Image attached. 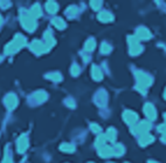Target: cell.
Wrapping results in <instances>:
<instances>
[{
	"label": "cell",
	"mask_w": 166,
	"mask_h": 163,
	"mask_svg": "<svg viewBox=\"0 0 166 163\" xmlns=\"http://www.w3.org/2000/svg\"><path fill=\"white\" fill-rule=\"evenodd\" d=\"M136 76H137V81H138V85H137V89L142 93L145 91V88L147 86L151 85L152 82V79L150 78L149 75H146L142 72H137L136 73Z\"/></svg>",
	"instance_id": "cell-1"
},
{
	"label": "cell",
	"mask_w": 166,
	"mask_h": 163,
	"mask_svg": "<svg viewBox=\"0 0 166 163\" xmlns=\"http://www.w3.org/2000/svg\"><path fill=\"white\" fill-rule=\"evenodd\" d=\"M24 45H25V38L21 37V35H17V37H15V40H14L13 42L7 46L6 51L7 53H13L15 52L17 49H19L21 46H24Z\"/></svg>",
	"instance_id": "cell-2"
},
{
	"label": "cell",
	"mask_w": 166,
	"mask_h": 163,
	"mask_svg": "<svg viewBox=\"0 0 166 163\" xmlns=\"http://www.w3.org/2000/svg\"><path fill=\"white\" fill-rule=\"evenodd\" d=\"M129 44H130V53L131 55H137L142 52V46L139 45L137 38L135 37H129Z\"/></svg>",
	"instance_id": "cell-3"
},
{
	"label": "cell",
	"mask_w": 166,
	"mask_h": 163,
	"mask_svg": "<svg viewBox=\"0 0 166 163\" xmlns=\"http://www.w3.org/2000/svg\"><path fill=\"white\" fill-rule=\"evenodd\" d=\"M150 128H151V124L150 122H147V121H143V122H140L135 129H133V133H137V134H142V135H144L146 131L150 130Z\"/></svg>",
	"instance_id": "cell-4"
},
{
	"label": "cell",
	"mask_w": 166,
	"mask_h": 163,
	"mask_svg": "<svg viewBox=\"0 0 166 163\" xmlns=\"http://www.w3.org/2000/svg\"><path fill=\"white\" fill-rule=\"evenodd\" d=\"M22 25H24V27H25L26 29H28V31L34 29L35 22H34V20H33V17H32V15H29V17H24V19H22Z\"/></svg>",
	"instance_id": "cell-5"
},
{
	"label": "cell",
	"mask_w": 166,
	"mask_h": 163,
	"mask_svg": "<svg viewBox=\"0 0 166 163\" xmlns=\"http://www.w3.org/2000/svg\"><path fill=\"white\" fill-rule=\"evenodd\" d=\"M144 113H145V115L150 118V120H154V118H156V111H154V107H153L151 103L145 104V107H144Z\"/></svg>",
	"instance_id": "cell-6"
},
{
	"label": "cell",
	"mask_w": 166,
	"mask_h": 163,
	"mask_svg": "<svg viewBox=\"0 0 166 163\" xmlns=\"http://www.w3.org/2000/svg\"><path fill=\"white\" fill-rule=\"evenodd\" d=\"M136 38H138V39H142V40L150 39V38H151V33L149 32L146 28L142 27V28H139V29L137 31V33H136Z\"/></svg>",
	"instance_id": "cell-7"
},
{
	"label": "cell",
	"mask_w": 166,
	"mask_h": 163,
	"mask_svg": "<svg viewBox=\"0 0 166 163\" xmlns=\"http://www.w3.org/2000/svg\"><path fill=\"white\" fill-rule=\"evenodd\" d=\"M123 116H124V120H125L126 123L129 124H132L136 122V120H137V115L135 114V113H132V111H126L124 114H123Z\"/></svg>",
	"instance_id": "cell-8"
},
{
	"label": "cell",
	"mask_w": 166,
	"mask_h": 163,
	"mask_svg": "<svg viewBox=\"0 0 166 163\" xmlns=\"http://www.w3.org/2000/svg\"><path fill=\"white\" fill-rule=\"evenodd\" d=\"M98 153L102 157H109L113 155V148L111 147H108V146H103L98 149Z\"/></svg>",
	"instance_id": "cell-9"
},
{
	"label": "cell",
	"mask_w": 166,
	"mask_h": 163,
	"mask_svg": "<svg viewBox=\"0 0 166 163\" xmlns=\"http://www.w3.org/2000/svg\"><path fill=\"white\" fill-rule=\"evenodd\" d=\"M113 19V15L109 12H102V13L98 14V20L102 22H108V21H111Z\"/></svg>",
	"instance_id": "cell-10"
},
{
	"label": "cell",
	"mask_w": 166,
	"mask_h": 163,
	"mask_svg": "<svg viewBox=\"0 0 166 163\" xmlns=\"http://www.w3.org/2000/svg\"><path fill=\"white\" fill-rule=\"evenodd\" d=\"M153 141V136L151 135H147V134H144V135H142L139 138V143L142 146H146V144L151 143Z\"/></svg>",
	"instance_id": "cell-11"
},
{
	"label": "cell",
	"mask_w": 166,
	"mask_h": 163,
	"mask_svg": "<svg viewBox=\"0 0 166 163\" xmlns=\"http://www.w3.org/2000/svg\"><path fill=\"white\" fill-rule=\"evenodd\" d=\"M5 103H6V106L8 108H13V107H15V104H17V99H15L14 95H9L5 100Z\"/></svg>",
	"instance_id": "cell-12"
},
{
	"label": "cell",
	"mask_w": 166,
	"mask_h": 163,
	"mask_svg": "<svg viewBox=\"0 0 166 163\" xmlns=\"http://www.w3.org/2000/svg\"><path fill=\"white\" fill-rule=\"evenodd\" d=\"M93 76H94V79L97 80V81L102 80V78H103V74H102V72L100 71V68H97L96 66H94L93 67Z\"/></svg>",
	"instance_id": "cell-13"
},
{
	"label": "cell",
	"mask_w": 166,
	"mask_h": 163,
	"mask_svg": "<svg viewBox=\"0 0 166 163\" xmlns=\"http://www.w3.org/2000/svg\"><path fill=\"white\" fill-rule=\"evenodd\" d=\"M19 151L20 153H22V151H25L27 148V138L25 136L21 137L20 140H19Z\"/></svg>",
	"instance_id": "cell-14"
},
{
	"label": "cell",
	"mask_w": 166,
	"mask_h": 163,
	"mask_svg": "<svg viewBox=\"0 0 166 163\" xmlns=\"http://www.w3.org/2000/svg\"><path fill=\"white\" fill-rule=\"evenodd\" d=\"M106 140H109V141H113L115 140V137H116V130L113 129V128H109L108 130H106Z\"/></svg>",
	"instance_id": "cell-15"
},
{
	"label": "cell",
	"mask_w": 166,
	"mask_h": 163,
	"mask_svg": "<svg viewBox=\"0 0 166 163\" xmlns=\"http://www.w3.org/2000/svg\"><path fill=\"white\" fill-rule=\"evenodd\" d=\"M123 153H124V148H123V146H122V144H117V146L113 148V155L120 156Z\"/></svg>",
	"instance_id": "cell-16"
},
{
	"label": "cell",
	"mask_w": 166,
	"mask_h": 163,
	"mask_svg": "<svg viewBox=\"0 0 166 163\" xmlns=\"http://www.w3.org/2000/svg\"><path fill=\"white\" fill-rule=\"evenodd\" d=\"M53 24L55 25V26L57 27V28H65L66 27V25H65V22H63V20L60 19V18H55V19L53 20Z\"/></svg>",
	"instance_id": "cell-17"
},
{
	"label": "cell",
	"mask_w": 166,
	"mask_h": 163,
	"mask_svg": "<svg viewBox=\"0 0 166 163\" xmlns=\"http://www.w3.org/2000/svg\"><path fill=\"white\" fill-rule=\"evenodd\" d=\"M47 10H48V12H50V13H55L56 12V10H57V5L55 4V2H48L47 4Z\"/></svg>",
	"instance_id": "cell-18"
},
{
	"label": "cell",
	"mask_w": 166,
	"mask_h": 163,
	"mask_svg": "<svg viewBox=\"0 0 166 163\" xmlns=\"http://www.w3.org/2000/svg\"><path fill=\"white\" fill-rule=\"evenodd\" d=\"M41 14V11H40V8H39V6L36 5V6H34L32 10H31V15L32 17H39Z\"/></svg>",
	"instance_id": "cell-19"
},
{
	"label": "cell",
	"mask_w": 166,
	"mask_h": 163,
	"mask_svg": "<svg viewBox=\"0 0 166 163\" xmlns=\"http://www.w3.org/2000/svg\"><path fill=\"white\" fill-rule=\"evenodd\" d=\"M105 140H106V136H104V135H101V136H98L97 141H96V144H97V147H98V148L103 147V143L105 142Z\"/></svg>",
	"instance_id": "cell-20"
},
{
	"label": "cell",
	"mask_w": 166,
	"mask_h": 163,
	"mask_svg": "<svg viewBox=\"0 0 166 163\" xmlns=\"http://www.w3.org/2000/svg\"><path fill=\"white\" fill-rule=\"evenodd\" d=\"M61 150L62 151H74V147L72 146V144H62L61 146Z\"/></svg>",
	"instance_id": "cell-21"
},
{
	"label": "cell",
	"mask_w": 166,
	"mask_h": 163,
	"mask_svg": "<svg viewBox=\"0 0 166 163\" xmlns=\"http://www.w3.org/2000/svg\"><path fill=\"white\" fill-rule=\"evenodd\" d=\"M86 48L90 52V51H93L94 48H95V42H94V40L93 39H90L88 42L86 44Z\"/></svg>",
	"instance_id": "cell-22"
},
{
	"label": "cell",
	"mask_w": 166,
	"mask_h": 163,
	"mask_svg": "<svg viewBox=\"0 0 166 163\" xmlns=\"http://www.w3.org/2000/svg\"><path fill=\"white\" fill-rule=\"evenodd\" d=\"M101 51H102V53H104V54H105V53H109L110 51H111V47L108 45V44L104 42V44L102 45V49H101Z\"/></svg>",
	"instance_id": "cell-23"
},
{
	"label": "cell",
	"mask_w": 166,
	"mask_h": 163,
	"mask_svg": "<svg viewBox=\"0 0 166 163\" xmlns=\"http://www.w3.org/2000/svg\"><path fill=\"white\" fill-rule=\"evenodd\" d=\"M48 76L53 79L54 81H60V80H61V75H60V74H57V73H56V74H49Z\"/></svg>",
	"instance_id": "cell-24"
},
{
	"label": "cell",
	"mask_w": 166,
	"mask_h": 163,
	"mask_svg": "<svg viewBox=\"0 0 166 163\" xmlns=\"http://www.w3.org/2000/svg\"><path fill=\"white\" fill-rule=\"evenodd\" d=\"M90 4H91V6H93L94 10H97V8H100L101 7V4H102V2H101V1H91Z\"/></svg>",
	"instance_id": "cell-25"
},
{
	"label": "cell",
	"mask_w": 166,
	"mask_h": 163,
	"mask_svg": "<svg viewBox=\"0 0 166 163\" xmlns=\"http://www.w3.org/2000/svg\"><path fill=\"white\" fill-rule=\"evenodd\" d=\"M91 130L95 131V133H98V131H101V128L96 124H91Z\"/></svg>",
	"instance_id": "cell-26"
},
{
	"label": "cell",
	"mask_w": 166,
	"mask_h": 163,
	"mask_svg": "<svg viewBox=\"0 0 166 163\" xmlns=\"http://www.w3.org/2000/svg\"><path fill=\"white\" fill-rule=\"evenodd\" d=\"M79 72H80V69H79V67H77V66L76 65H74L73 66V75H77V74H79Z\"/></svg>",
	"instance_id": "cell-27"
},
{
	"label": "cell",
	"mask_w": 166,
	"mask_h": 163,
	"mask_svg": "<svg viewBox=\"0 0 166 163\" xmlns=\"http://www.w3.org/2000/svg\"><path fill=\"white\" fill-rule=\"evenodd\" d=\"M158 130L161 131V133H164V134H166V124H160Z\"/></svg>",
	"instance_id": "cell-28"
},
{
	"label": "cell",
	"mask_w": 166,
	"mask_h": 163,
	"mask_svg": "<svg viewBox=\"0 0 166 163\" xmlns=\"http://www.w3.org/2000/svg\"><path fill=\"white\" fill-rule=\"evenodd\" d=\"M4 163H11L9 158H8V157H6V158H5V162H4Z\"/></svg>",
	"instance_id": "cell-29"
},
{
	"label": "cell",
	"mask_w": 166,
	"mask_h": 163,
	"mask_svg": "<svg viewBox=\"0 0 166 163\" xmlns=\"http://www.w3.org/2000/svg\"><path fill=\"white\" fill-rule=\"evenodd\" d=\"M149 163H157V162H152V161H150V162H149Z\"/></svg>",
	"instance_id": "cell-30"
},
{
	"label": "cell",
	"mask_w": 166,
	"mask_h": 163,
	"mask_svg": "<svg viewBox=\"0 0 166 163\" xmlns=\"http://www.w3.org/2000/svg\"><path fill=\"white\" fill-rule=\"evenodd\" d=\"M0 22H1V17H0Z\"/></svg>",
	"instance_id": "cell-31"
},
{
	"label": "cell",
	"mask_w": 166,
	"mask_h": 163,
	"mask_svg": "<svg viewBox=\"0 0 166 163\" xmlns=\"http://www.w3.org/2000/svg\"><path fill=\"white\" fill-rule=\"evenodd\" d=\"M165 98H166V91H165Z\"/></svg>",
	"instance_id": "cell-32"
},
{
	"label": "cell",
	"mask_w": 166,
	"mask_h": 163,
	"mask_svg": "<svg viewBox=\"0 0 166 163\" xmlns=\"http://www.w3.org/2000/svg\"><path fill=\"white\" fill-rule=\"evenodd\" d=\"M165 121H166V114H165Z\"/></svg>",
	"instance_id": "cell-33"
}]
</instances>
